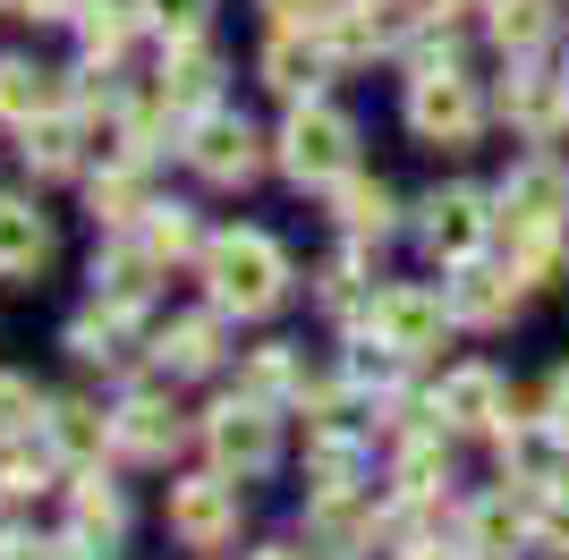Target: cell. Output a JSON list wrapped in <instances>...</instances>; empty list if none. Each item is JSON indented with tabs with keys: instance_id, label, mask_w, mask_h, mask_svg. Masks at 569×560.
<instances>
[{
	"instance_id": "obj_1",
	"label": "cell",
	"mask_w": 569,
	"mask_h": 560,
	"mask_svg": "<svg viewBox=\"0 0 569 560\" xmlns=\"http://www.w3.org/2000/svg\"><path fill=\"white\" fill-rule=\"evenodd\" d=\"M204 280L221 314H272L289 298V256L272 230H221L204 238Z\"/></svg>"
},
{
	"instance_id": "obj_2",
	"label": "cell",
	"mask_w": 569,
	"mask_h": 560,
	"mask_svg": "<svg viewBox=\"0 0 569 560\" xmlns=\"http://www.w3.org/2000/svg\"><path fill=\"white\" fill-rule=\"evenodd\" d=\"M485 119H493V102H485V86H476L468 69H417L408 77V128H417V144H433V153H468L476 137H485Z\"/></svg>"
},
{
	"instance_id": "obj_3",
	"label": "cell",
	"mask_w": 569,
	"mask_h": 560,
	"mask_svg": "<svg viewBox=\"0 0 569 560\" xmlns=\"http://www.w3.org/2000/svg\"><path fill=\"white\" fill-rule=\"evenodd\" d=\"M272 162H281L289 187H332L340 170H357V128L332 111V102H289Z\"/></svg>"
},
{
	"instance_id": "obj_4",
	"label": "cell",
	"mask_w": 569,
	"mask_h": 560,
	"mask_svg": "<svg viewBox=\"0 0 569 560\" xmlns=\"http://www.w3.org/2000/svg\"><path fill=\"white\" fill-rule=\"evenodd\" d=\"M493 238H501V204L485 196V187H433L426 204H417V247H426L442 272L468 256H493Z\"/></svg>"
},
{
	"instance_id": "obj_5",
	"label": "cell",
	"mask_w": 569,
	"mask_h": 560,
	"mask_svg": "<svg viewBox=\"0 0 569 560\" xmlns=\"http://www.w3.org/2000/svg\"><path fill=\"white\" fill-rule=\"evenodd\" d=\"M357 331H366V340H382V349H400L408 366H417V357H433L459 323H451V298H442V289L391 280V289H375V306L357 314Z\"/></svg>"
},
{
	"instance_id": "obj_6",
	"label": "cell",
	"mask_w": 569,
	"mask_h": 560,
	"mask_svg": "<svg viewBox=\"0 0 569 560\" xmlns=\"http://www.w3.org/2000/svg\"><path fill=\"white\" fill-rule=\"evenodd\" d=\"M493 204H501V238L510 230H569V153L527 144L519 162L501 170Z\"/></svg>"
},
{
	"instance_id": "obj_7",
	"label": "cell",
	"mask_w": 569,
	"mask_h": 560,
	"mask_svg": "<svg viewBox=\"0 0 569 560\" xmlns=\"http://www.w3.org/2000/svg\"><path fill=\"white\" fill-rule=\"evenodd\" d=\"M442 298H451V323L459 331H510L536 289L519 280V263H510V256H468V263H451Z\"/></svg>"
},
{
	"instance_id": "obj_8",
	"label": "cell",
	"mask_w": 569,
	"mask_h": 560,
	"mask_svg": "<svg viewBox=\"0 0 569 560\" xmlns=\"http://www.w3.org/2000/svg\"><path fill=\"white\" fill-rule=\"evenodd\" d=\"M493 111L519 128L527 144H561L569 137V69L561 60H510L501 69V93H493Z\"/></svg>"
},
{
	"instance_id": "obj_9",
	"label": "cell",
	"mask_w": 569,
	"mask_h": 560,
	"mask_svg": "<svg viewBox=\"0 0 569 560\" xmlns=\"http://www.w3.org/2000/svg\"><path fill=\"white\" fill-rule=\"evenodd\" d=\"M527 408H536V399H519L485 357H468V366H451L442 382H433V417H442V433H501V424L527 417Z\"/></svg>"
},
{
	"instance_id": "obj_10",
	"label": "cell",
	"mask_w": 569,
	"mask_h": 560,
	"mask_svg": "<svg viewBox=\"0 0 569 560\" xmlns=\"http://www.w3.org/2000/svg\"><path fill=\"white\" fill-rule=\"evenodd\" d=\"M204 450H213L221 476H263V467L281 459V424H272V399H221L213 417H204Z\"/></svg>"
},
{
	"instance_id": "obj_11",
	"label": "cell",
	"mask_w": 569,
	"mask_h": 560,
	"mask_svg": "<svg viewBox=\"0 0 569 560\" xmlns=\"http://www.w3.org/2000/svg\"><path fill=\"white\" fill-rule=\"evenodd\" d=\"M179 153H188V170H196L204 187H247V179L263 170V137H256L238 111H196Z\"/></svg>"
},
{
	"instance_id": "obj_12",
	"label": "cell",
	"mask_w": 569,
	"mask_h": 560,
	"mask_svg": "<svg viewBox=\"0 0 569 560\" xmlns=\"http://www.w3.org/2000/svg\"><path fill=\"white\" fill-rule=\"evenodd\" d=\"M162 518H170V536L188 543V552H221V543L238 536V476H179L170 484V501H162Z\"/></svg>"
},
{
	"instance_id": "obj_13",
	"label": "cell",
	"mask_w": 569,
	"mask_h": 560,
	"mask_svg": "<svg viewBox=\"0 0 569 560\" xmlns=\"http://www.w3.org/2000/svg\"><path fill=\"white\" fill-rule=\"evenodd\" d=\"M459 543H468L476 560H527L536 552V492L501 484V492H485V501H468V510H459Z\"/></svg>"
},
{
	"instance_id": "obj_14",
	"label": "cell",
	"mask_w": 569,
	"mask_h": 560,
	"mask_svg": "<svg viewBox=\"0 0 569 560\" xmlns=\"http://www.w3.org/2000/svg\"><path fill=\"white\" fill-rule=\"evenodd\" d=\"M493 459H501V484H519V492H545V484H561L569 476V433L552 417H510L493 433Z\"/></svg>"
},
{
	"instance_id": "obj_15",
	"label": "cell",
	"mask_w": 569,
	"mask_h": 560,
	"mask_svg": "<svg viewBox=\"0 0 569 560\" xmlns=\"http://www.w3.org/2000/svg\"><path fill=\"white\" fill-rule=\"evenodd\" d=\"M561 0H485V34H493L501 60H545L561 51Z\"/></svg>"
},
{
	"instance_id": "obj_16",
	"label": "cell",
	"mask_w": 569,
	"mask_h": 560,
	"mask_svg": "<svg viewBox=\"0 0 569 560\" xmlns=\"http://www.w3.org/2000/svg\"><path fill=\"white\" fill-rule=\"evenodd\" d=\"M179 442H188V417H179L170 399L137 391V399H119V408H111V450H119V459H170Z\"/></svg>"
},
{
	"instance_id": "obj_17",
	"label": "cell",
	"mask_w": 569,
	"mask_h": 560,
	"mask_svg": "<svg viewBox=\"0 0 569 560\" xmlns=\"http://www.w3.org/2000/svg\"><path fill=\"white\" fill-rule=\"evenodd\" d=\"M153 272H162V263H153V247L119 230V247H102V256H94V306H111V314H128V323H137L144 298H153Z\"/></svg>"
},
{
	"instance_id": "obj_18",
	"label": "cell",
	"mask_w": 569,
	"mask_h": 560,
	"mask_svg": "<svg viewBox=\"0 0 569 560\" xmlns=\"http://www.w3.org/2000/svg\"><path fill=\"white\" fill-rule=\"evenodd\" d=\"M69 536L86 543V560H94V552L111 560L119 536H128V501H119V484L102 476V467H86V476L69 484Z\"/></svg>"
},
{
	"instance_id": "obj_19",
	"label": "cell",
	"mask_w": 569,
	"mask_h": 560,
	"mask_svg": "<svg viewBox=\"0 0 569 560\" xmlns=\"http://www.w3.org/2000/svg\"><path fill=\"white\" fill-rule=\"evenodd\" d=\"M307 536L323 543L332 560L375 552V501H357V492H315V501H307Z\"/></svg>"
},
{
	"instance_id": "obj_20",
	"label": "cell",
	"mask_w": 569,
	"mask_h": 560,
	"mask_svg": "<svg viewBox=\"0 0 569 560\" xmlns=\"http://www.w3.org/2000/svg\"><path fill=\"white\" fill-rule=\"evenodd\" d=\"M323 196H332V221L349 238H391V230H400V196H391L382 179H366V170H340Z\"/></svg>"
},
{
	"instance_id": "obj_21",
	"label": "cell",
	"mask_w": 569,
	"mask_h": 560,
	"mask_svg": "<svg viewBox=\"0 0 569 560\" xmlns=\"http://www.w3.org/2000/svg\"><path fill=\"white\" fill-rule=\"evenodd\" d=\"M213 86H221V60L204 34H179L162 51V102L170 111H213Z\"/></svg>"
},
{
	"instance_id": "obj_22",
	"label": "cell",
	"mask_w": 569,
	"mask_h": 560,
	"mask_svg": "<svg viewBox=\"0 0 569 560\" xmlns=\"http://www.w3.org/2000/svg\"><path fill=\"white\" fill-rule=\"evenodd\" d=\"M43 442L60 450L69 467H102V450H111V417H102L94 399H51V408H43Z\"/></svg>"
},
{
	"instance_id": "obj_23",
	"label": "cell",
	"mask_w": 569,
	"mask_h": 560,
	"mask_svg": "<svg viewBox=\"0 0 569 560\" xmlns=\"http://www.w3.org/2000/svg\"><path fill=\"white\" fill-rule=\"evenodd\" d=\"M323 69H332V60H323L315 34H281V26H272V43H263V86L281 93V102H315Z\"/></svg>"
},
{
	"instance_id": "obj_24",
	"label": "cell",
	"mask_w": 569,
	"mask_h": 560,
	"mask_svg": "<svg viewBox=\"0 0 569 560\" xmlns=\"http://www.w3.org/2000/svg\"><path fill=\"white\" fill-rule=\"evenodd\" d=\"M51 263V221L18 196H0V280H34Z\"/></svg>"
},
{
	"instance_id": "obj_25",
	"label": "cell",
	"mask_w": 569,
	"mask_h": 560,
	"mask_svg": "<svg viewBox=\"0 0 569 560\" xmlns=\"http://www.w3.org/2000/svg\"><path fill=\"white\" fill-rule=\"evenodd\" d=\"M153 357H162L170 373H213L221 366V306H204V314H170L162 340H153Z\"/></svg>"
},
{
	"instance_id": "obj_26",
	"label": "cell",
	"mask_w": 569,
	"mask_h": 560,
	"mask_svg": "<svg viewBox=\"0 0 569 560\" xmlns=\"http://www.w3.org/2000/svg\"><path fill=\"white\" fill-rule=\"evenodd\" d=\"M18 137H26V170L34 179H77V144H86L77 111H43V119H26Z\"/></svg>"
},
{
	"instance_id": "obj_27",
	"label": "cell",
	"mask_w": 569,
	"mask_h": 560,
	"mask_svg": "<svg viewBox=\"0 0 569 560\" xmlns=\"http://www.w3.org/2000/svg\"><path fill=\"white\" fill-rule=\"evenodd\" d=\"M501 256L519 263V280L545 298V289H569V230H510Z\"/></svg>"
},
{
	"instance_id": "obj_28",
	"label": "cell",
	"mask_w": 569,
	"mask_h": 560,
	"mask_svg": "<svg viewBox=\"0 0 569 560\" xmlns=\"http://www.w3.org/2000/svg\"><path fill=\"white\" fill-rule=\"evenodd\" d=\"M315 43H323V60L332 69H357V60H382V26H375V0H357V9H332V18L315 26Z\"/></svg>"
},
{
	"instance_id": "obj_29",
	"label": "cell",
	"mask_w": 569,
	"mask_h": 560,
	"mask_svg": "<svg viewBox=\"0 0 569 560\" xmlns=\"http://www.w3.org/2000/svg\"><path fill=\"white\" fill-rule=\"evenodd\" d=\"M238 391H247V399H272V408H281V399L307 391V366H298V349H289V340H263V349H247V373H238Z\"/></svg>"
},
{
	"instance_id": "obj_30",
	"label": "cell",
	"mask_w": 569,
	"mask_h": 560,
	"mask_svg": "<svg viewBox=\"0 0 569 560\" xmlns=\"http://www.w3.org/2000/svg\"><path fill=\"white\" fill-rule=\"evenodd\" d=\"M60 93H51V69H34V60H18V51H0V119L9 128H26V119H43Z\"/></svg>"
},
{
	"instance_id": "obj_31",
	"label": "cell",
	"mask_w": 569,
	"mask_h": 560,
	"mask_svg": "<svg viewBox=\"0 0 569 560\" xmlns=\"http://www.w3.org/2000/svg\"><path fill=\"white\" fill-rule=\"evenodd\" d=\"M86 204H94V221H102V230H144V212H153V204H144V179H137L128 162H111V170H102V179L86 187Z\"/></svg>"
},
{
	"instance_id": "obj_32",
	"label": "cell",
	"mask_w": 569,
	"mask_h": 560,
	"mask_svg": "<svg viewBox=\"0 0 569 560\" xmlns=\"http://www.w3.org/2000/svg\"><path fill=\"white\" fill-rule=\"evenodd\" d=\"M315 306H323V314H366V238H357V247H340L332 263H323V272H315Z\"/></svg>"
},
{
	"instance_id": "obj_33",
	"label": "cell",
	"mask_w": 569,
	"mask_h": 560,
	"mask_svg": "<svg viewBox=\"0 0 569 560\" xmlns=\"http://www.w3.org/2000/svg\"><path fill=\"white\" fill-rule=\"evenodd\" d=\"M137 238L153 247V263H188V256H204V230H196V212H188V204H153Z\"/></svg>"
},
{
	"instance_id": "obj_34",
	"label": "cell",
	"mask_w": 569,
	"mask_h": 560,
	"mask_svg": "<svg viewBox=\"0 0 569 560\" xmlns=\"http://www.w3.org/2000/svg\"><path fill=\"white\" fill-rule=\"evenodd\" d=\"M69 349L86 357V366H128V314H111V306L77 314V323H69Z\"/></svg>"
},
{
	"instance_id": "obj_35",
	"label": "cell",
	"mask_w": 569,
	"mask_h": 560,
	"mask_svg": "<svg viewBox=\"0 0 569 560\" xmlns=\"http://www.w3.org/2000/svg\"><path fill=\"white\" fill-rule=\"evenodd\" d=\"M137 9H86L77 18V34H86V60H102V69H119V51L137 43Z\"/></svg>"
},
{
	"instance_id": "obj_36",
	"label": "cell",
	"mask_w": 569,
	"mask_h": 560,
	"mask_svg": "<svg viewBox=\"0 0 569 560\" xmlns=\"http://www.w3.org/2000/svg\"><path fill=\"white\" fill-rule=\"evenodd\" d=\"M34 424H43V391L26 373H0V450L34 442Z\"/></svg>"
},
{
	"instance_id": "obj_37",
	"label": "cell",
	"mask_w": 569,
	"mask_h": 560,
	"mask_svg": "<svg viewBox=\"0 0 569 560\" xmlns=\"http://www.w3.org/2000/svg\"><path fill=\"white\" fill-rule=\"evenodd\" d=\"M51 459H60V450H9V459H0V501H26V492H51Z\"/></svg>"
},
{
	"instance_id": "obj_38",
	"label": "cell",
	"mask_w": 569,
	"mask_h": 560,
	"mask_svg": "<svg viewBox=\"0 0 569 560\" xmlns=\"http://www.w3.org/2000/svg\"><path fill=\"white\" fill-rule=\"evenodd\" d=\"M137 18L179 43V34H204V26H213V0H137Z\"/></svg>"
},
{
	"instance_id": "obj_39",
	"label": "cell",
	"mask_w": 569,
	"mask_h": 560,
	"mask_svg": "<svg viewBox=\"0 0 569 560\" xmlns=\"http://www.w3.org/2000/svg\"><path fill=\"white\" fill-rule=\"evenodd\" d=\"M256 9H263L272 26H281V34H315V26L332 18L340 0H256Z\"/></svg>"
},
{
	"instance_id": "obj_40",
	"label": "cell",
	"mask_w": 569,
	"mask_h": 560,
	"mask_svg": "<svg viewBox=\"0 0 569 560\" xmlns=\"http://www.w3.org/2000/svg\"><path fill=\"white\" fill-rule=\"evenodd\" d=\"M9 560H86L77 536H9Z\"/></svg>"
},
{
	"instance_id": "obj_41",
	"label": "cell",
	"mask_w": 569,
	"mask_h": 560,
	"mask_svg": "<svg viewBox=\"0 0 569 560\" xmlns=\"http://www.w3.org/2000/svg\"><path fill=\"white\" fill-rule=\"evenodd\" d=\"M536 417H552V424L569 433V366H552V373H545V391H536Z\"/></svg>"
},
{
	"instance_id": "obj_42",
	"label": "cell",
	"mask_w": 569,
	"mask_h": 560,
	"mask_svg": "<svg viewBox=\"0 0 569 560\" xmlns=\"http://www.w3.org/2000/svg\"><path fill=\"white\" fill-rule=\"evenodd\" d=\"M26 18H86V0H18Z\"/></svg>"
},
{
	"instance_id": "obj_43",
	"label": "cell",
	"mask_w": 569,
	"mask_h": 560,
	"mask_svg": "<svg viewBox=\"0 0 569 560\" xmlns=\"http://www.w3.org/2000/svg\"><path fill=\"white\" fill-rule=\"evenodd\" d=\"M408 560H476L468 543H451V552H442V543H426V552H408Z\"/></svg>"
},
{
	"instance_id": "obj_44",
	"label": "cell",
	"mask_w": 569,
	"mask_h": 560,
	"mask_svg": "<svg viewBox=\"0 0 569 560\" xmlns=\"http://www.w3.org/2000/svg\"><path fill=\"white\" fill-rule=\"evenodd\" d=\"M0 560H9V518H0Z\"/></svg>"
},
{
	"instance_id": "obj_45",
	"label": "cell",
	"mask_w": 569,
	"mask_h": 560,
	"mask_svg": "<svg viewBox=\"0 0 569 560\" xmlns=\"http://www.w3.org/2000/svg\"><path fill=\"white\" fill-rule=\"evenodd\" d=\"M433 9H451V18H459V9H468V0H433Z\"/></svg>"
},
{
	"instance_id": "obj_46",
	"label": "cell",
	"mask_w": 569,
	"mask_h": 560,
	"mask_svg": "<svg viewBox=\"0 0 569 560\" xmlns=\"http://www.w3.org/2000/svg\"><path fill=\"white\" fill-rule=\"evenodd\" d=\"M256 560H298V552H256Z\"/></svg>"
},
{
	"instance_id": "obj_47",
	"label": "cell",
	"mask_w": 569,
	"mask_h": 560,
	"mask_svg": "<svg viewBox=\"0 0 569 560\" xmlns=\"http://www.w3.org/2000/svg\"><path fill=\"white\" fill-rule=\"evenodd\" d=\"M0 18H9V0H0Z\"/></svg>"
},
{
	"instance_id": "obj_48",
	"label": "cell",
	"mask_w": 569,
	"mask_h": 560,
	"mask_svg": "<svg viewBox=\"0 0 569 560\" xmlns=\"http://www.w3.org/2000/svg\"><path fill=\"white\" fill-rule=\"evenodd\" d=\"M561 69H569V60H561Z\"/></svg>"
}]
</instances>
